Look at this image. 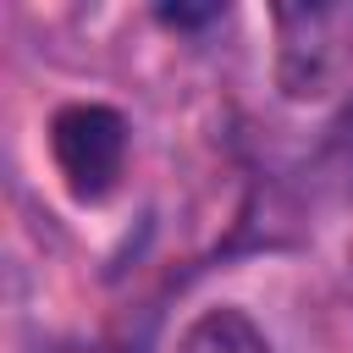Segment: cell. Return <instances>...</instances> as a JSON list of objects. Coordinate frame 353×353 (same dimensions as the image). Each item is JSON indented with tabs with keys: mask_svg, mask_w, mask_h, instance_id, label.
<instances>
[{
	"mask_svg": "<svg viewBox=\"0 0 353 353\" xmlns=\"http://www.w3.org/2000/svg\"><path fill=\"white\" fill-rule=\"evenodd\" d=\"M276 77L292 99H320L353 72V6H276Z\"/></svg>",
	"mask_w": 353,
	"mask_h": 353,
	"instance_id": "1",
	"label": "cell"
},
{
	"mask_svg": "<svg viewBox=\"0 0 353 353\" xmlns=\"http://www.w3.org/2000/svg\"><path fill=\"white\" fill-rule=\"evenodd\" d=\"M50 160L77 204H99L127 165V121L110 105H66L50 121Z\"/></svg>",
	"mask_w": 353,
	"mask_h": 353,
	"instance_id": "2",
	"label": "cell"
},
{
	"mask_svg": "<svg viewBox=\"0 0 353 353\" xmlns=\"http://www.w3.org/2000/svg\"><path fill=\"white\" fill-rule=\"evenodd\" d=\"M176 353H270V342L243 309H204L182 331Z\"/></svg>",
	"mask_w": 353,
	"mask_h": 353,
	"instance_id": "3",
	"label": "cell"
}]
</instances>
